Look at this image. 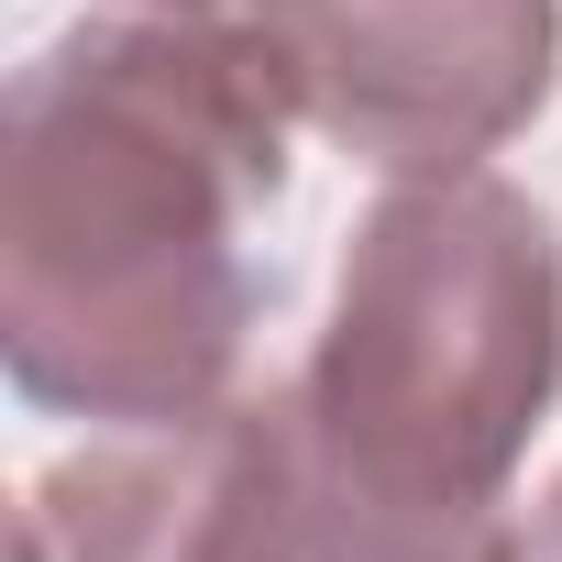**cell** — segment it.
<instances>
[{
    "mask_svg": "<svg viewBox=\"0 0 562 562\" xmlns=\"http://www.w3.org/2000/svg\"><path fill=\"white\" fill-rule=\"evenodd\" d=\"M288 78L243 12L67 23L0 111V364L56 419L155 430L232 397L243 232L288 188Z\"/></svg>",
    "mask_w": 562,
    "mask_h": 562,
    "instance_id": "obj_1",
    "label": "cell"
},
{
    "mask_svg": "<svg viewBox=\"0 0 562 562\" xmlns=\"http://www.w3.org/2000/svg\"><path fill=\"white\" fill-rule=\"evenodd\" d=\"M299 397L310 562H518L507 474L562 397V232L507 177L364 210Z\"/></svg>",
    "mask_w": 562,
    "mask_h": 562,
    "instance_id": "obj_2",
    "label": "cell"
},
{
    "mask_svg": "<svg viewBox=\"0 0 562 562\" xmlns=\"http://www.w3.org/2000/svg\"><path fill=\"white\" fill-rule=\"evenodd\" d=\"M299 122L375 177H474L562 67V0H232Z\"/></svg>",
    "mask_w": 562,
    "mask_h": 562,
    "instance_id": "obj_3",
    "label": "cell"
},
{
    "mask_svg": "<svg viewBox=\"0 0 562 562\" xmlns=\"http://www.w3.org/2000/svg\"><path fill=\"white\" fill-rule=\"evenodd\" d=\"M23 562H310L299 397L111 430L23 485Z\"/></svg>",
    "mask_w": 562,
    "mask_h": 562,
    "instance_id": "obj_4",
    "label": "cell"
},
{
    "mask_svg": "<svg viewBox=\"0 0 562 562\" xmlns=\"http://www.w3.org/2000/svg\"><path fill=\"white\" fill-rule=\"evenodd\" d=\"M518 562H562V474H551V496H540V518L518 529Z\"/></svg>",
    "mask_w": 562,
    "mask_h": 562,
    "instance_id": "obj_5",
    "label": "cell"
},
{
    "mask_svg": "<svg viewBox=\"0 0 562 562\" xmlns=\"http://www.w3.org/2000/svg\"><path fill=\"white\" fill-rule=\"evenodd\" d=\"M133 12H232V0H133Z\"/></svg>",
    "mask_w": 562,
    "mask_h": 562,
    "instance_id": "obj_6",
    "label": "cell"
}]
</instances>
